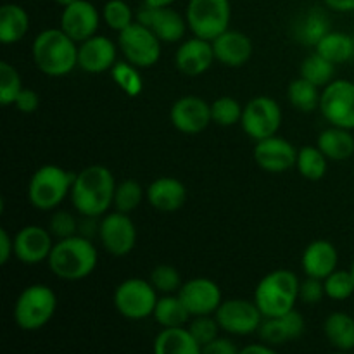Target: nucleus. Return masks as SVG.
<instances>
[{"label":"nucleus","mask_w":354,"mask_h":354,"mask_svg":"<svg viewBox=\"0 0 354 354\" xmlns=\"http://www.w3.org/2000/svg\"><path fill=\"white\" fill-rule=\"evenodd\" d=\"M116 180L109 168L92 165L75 173L71 187V203L76 213L83 218H99L109 213L114 206Z\"/></svg>","instance_id":"f257e3e1"},{"label":"nucleus","mask_w":354,"mask_h":354,"mask_svg":"<svg viewBox=\"0 0 354 354\" xmlns=\"http://www.w3.org/2000/svg\"><path fill=\"white\" fill-rule=\"evenodd\" d=\"M99 263V254L93 242L85 235H71L59 239L52 248L47 265L52 275L61 280H83L92 275Z\"/></svg>","instance_id":"f03ea898"},{"label":"nucleus","mask_w":354,"mask_h":354,"mask_svg":"<svg viewBox=\"0 0 354 354\" xmlns=\"http://www.w3.org/2000/svg\"><path fill=\"white\" fill-rule=\"evenodd\" d=\"M31 55L38 71L52 78H61L78 68V41L61 28H48L35 37Z\"/></svg>","instance_id":"7ed1b4c3"},{"label":"nucleus","mask_w":354,"mask_h":354,"mask_svg":"<svg viewBox=\"0 0 354 354\" xmlns=\"http://www.w3.org/2000/svg\"><path fill=\"white\" fill-rule=\"evenodd\" d=\"M301 280L290 270H273L266 273L254 289V303L265 318L282 317L296 308L299 301Z\"/></svg>","instance_id":"20e7f679"},{"label":"nucleus","mask_w":354,"mask_h":354,"mask_svg":"<svg viewBox=\"0 0 354 354\" xmlns=\"http://www.w3.org/2000/svg\"><path fill=\"white\" fill-rule=\"evenodd\" d=\"M57 311V294L44 283H33L21 290L14 303V322L24 332L41 330Z\"/></svg>","instance_id":"39448f33"},{"label":"nucleus","mask_w":354,"mask_h":354,"mask_svg":"<svg viewBox=\"0 0 354 354\" xmlns=\"http://www.w3.org/2000/svg\"><path fill=\"white\" fill-rule=\"evenodd\" d=\"M75 173L55 165H44L28 182V201L40 211H54L71 194Z\"/></svg>","instance_id":"423d86ee"},{"label":"nucleus","mask_w":354,"mask_h":354,"mask_svg":"<svg viewBox=\"0 0 354 354\" xmlns=\"http://www.w3.org/2000/svg\"><path fill=\"white\" fill-rule=\"evenodd\" d=\"M185 19L192 35L213 41L230 28V0H189Z\"/></svg>","instance_id":"0eeeda50"},{"label":"nucleus","mask_w":354,"mask_h":354,"mask_svg":"<svg viewBox=\"0 0 354 354\" xmlns=\"http://www.w3.org/2000/svg\"><path fill=\"white\" fill-rule=\"evenodd\" d=\"M158 290L151 280L127 279L116 287L113 296L114 308L127 320L140 322L154 315Z\"/></svg>","instance_id":"6e6552de"},{"label":"nucleus","mask_w":354,"mask_h":354,"mask_svg":"<svg viewBox=\"0 0 354 354\" xmlns=\"http://www.w3.org/2000/svg\"><path fill=\"white\" fill-rule=\"evenodd\" d=\"M162 41L145 24L135 21L118 33V47L124 59L140 69L152 68L161 59Z\"/></svg>","instance_id":"1a4fd4ad"},{"label":"nucleus","mask_w":354,"mask_h":354,"mask_svg":"<svg viewBox=\"0 0 354 354\" xmlns=\"http://www.w3.org/2000/svg\"><path fill=\"white\" fill-rule=\"evenodd\" d=\"M241 127L254 142L277 135L282 127V109L279 102L266 95L251 99L242 111Z\"/></svg>","instance_id":"9d476101"},{"label":"nucleus","mask_w":354,"mask_h":354,"mask_svg":"<svg viewBox=\"0 0 354 354\" xmlns=\"http://www.w3.org/2000/svg\"><path fill=\"white\" fill-rule=\"evenodd\" d=\"M318 109L330 127L354 130V82L332 80L322 88Z\"/></svg>","instance_id":"9b49d317"},{"label":"nucleus","mask_w":354,"mask_h":354,"mask_svg":"<svg viewBox=\"0 0 354 354\" xmlns=\"http://www.w3.org/2000/svg\"><path fill=\"white\" fill-rule=\"evenodd\" d=\"M214 317H216L221 330L230 335H239V337L258 334L259 325L265 320L254 299L249 301L244 297L223 299Z\"/></svg>","instance_id":"f8f14e48"},{"label":"nucleus","mask_w":354,"mask_h":354,"mask_svg":"<svg viewBox=\"0 0 354 354\" xmlns=\"http://www.w3.org/2000/svg\"><path fill=\"white\" fill-rule=\"evenodd\" d=\"M99 241L106 252L116 258L130 254L137 245V227L128 213H106L99 223Z\"/></svg>","instance_id":"ddd939ff"},{"label":"nucleus","mask_w":354,"mask_h":354,"mask_svg":"<svg viewBox=\"0 0 354 354\" xmlns=\"http://www.w3.org/2000/svg\"><path fill=\"white\" fill-rule=\"evenodd\" d=\"M137 21L151 28L162 44H178L183 40L187 30H189L185 16H182L171 6L151 7L142 3L137 12Z\"/></svg>","instance_id":"4468645a"},{"label":"nucleus","mask_w":354,"mask_h":354,"mask_svg":"<svg viewBox=\"0 0 354 354\" xmlns=\"http://www.w3.org/2000/svg\"><path fill=\"white\" fill-rule=\"evenodd\" d=\"M54 235L40 225H26L14 235V258L23 265L47 261L54 248Z\"/></svg>","instance_id":"2eb2a0df"},{"label":"nucleus","mask_w":354,"mask_h":354,"mask_svg":"<svg viewBox=\"0 0 354 354\" xmlns=\"http://www.w3.org/2000/svg\"><path fill=\"white\" fill-rule=\"evenodd\" d=\"M169 120L180 133L199 135L213 123L211 104L196 95L180 97L169 109Z\"/></svg>","instance_id":"dca6fc26"},{"label":"nucleus","mask_w":354,"mask_h":354,"mask_svg":"<svg viewBox=\"0 0 354 354\" xmlns=\"http://www.w3.org/2000/svg\"><path fill=\"white\" fill-rule=\"evenodd\" d=\"M183 301L185 308L189 310L190 317L199 315H214L220 308L223 296L221 289L214 280L206 277H197L182 283L180 290L176 292Z\"/></svg>","instance_id":"f3484780"},{"label":"nucleus","mask_w":354,"mask_h":354,"mask_svg":"<svg viewBox=\"0 0 354 354\" xmlns=\"http://www.w3.org/2000/svg\"><path fill=\"white\" fill-rule=\"evenodd\" d=\"M102 21V12H99L95 6L88 0H76L71 6L62 7L61 12V30L82 44L86 38L97 35Z\"/></svg>","instance_id":"a211bd4d"},{"label":"nucleus","mask_w":354,"mask_h":354,"mask_svg":"<svg viewBox=\"0 0 354 354\" xmlns=\"http://www.w3.org/2000/svg\"><path fill=\"white\" fill-rule=\"evenodd\" d=\"M254 161L266 173H286L296 168L297 149L287 138L272 135L256 142Z\"/></svg>","instance_id":"6ab92c4d"},{"label":"nucleus","mask_w":354,"mask_h":354,"mask_svg":"<svg viewBox=\"0 0 354 354\" xmlns=\"http://www.w3.org/2000/svg\"><path fill=\"white\" fill-rule=\"evenodd\" d=\"M118 50L120 47L111 38L93 35L78 44V68L90 75L111 71L118 62Z\"/></svg>","instance_id":"aec40b11"},{"label":"nucleus","mask_w":354,"mask_h":354,"mask_svg":"<svg viewBox=\"0 0 354 354\" xmlns=\"http://www.w3.org/2000/svg\"><path fill=\"white\" fill-rule=\"evenodd\" d=\"M216 61L211 40L194 35L189 40H182L175 52V66L182 75L196 78L204 75Z\"/></svg>","instance_id":"412c9836"},{"label":"nucleus","mask_w":354,"mask_h":354,"mask_svg":"<svg viewBox=\"0 0 354 354\" xmlns=\"http://www.w3.org/2000/svg\"><path fill=\"white\" fill-rule=\"evenodd\" d=\"M211 44H213L216 61L227 68H242L251 61L252 52H254L251 38L244 31L230 30V28L214 38Z\"/></svg>","instance_id":"4be33fe9"},{"label":"nucleus","mask_w":354,"mask_h":354,"mask_svg":"<svg viewBox=\"0 0 354 354\" xmlns=\"http://www.w3.org/2000/svg\"><path fill=\"white\" fill-rule=\"evenodd\" d=\"M306 330V322L299 311L294 308L289 313L282 315V317L265 318L263 324L259 325L258 335L263 342L273 346H282L290 341H296Z\"/></svg>","instance_id":"5701e85b"},{"label":"nucleus","mask_w":354,"mask_h":354,"mask_svg":"<svg viewBox=\"0 0 354 354\" xmlns=\"http://www.w3.org/2000/svg\"><path fill=\"white\" fill-rule=\"evenodd\" d=\"M145 199L161 213H175L187 201V187L175 176H159L145 189Z\"/></svg>","instance_id":"b1692460"},{"label":"nucleus","mask_w":354,"mask_h":354,"mask_svg":"<svg viewBox=\"0 0 354 354\" xmlns=\"http://www.w3.org/2000/svg\"><path fill=\"white\" fill-rule=\"evenodd\" d=\"M339 252L330 241L317 239L306 245L301 258V268L304 275L325 280L334 270H337Z\"/></svg>","instance_id":"393cba45"},{"label":"nucleus","mask_w":354,"mask_h":354,"mask_svg":"<svg viewBox=\"0 0 354 354\" xmlns=\"http://www.w3.org/2000/svg\"><path fill=\"white\" fill-rule=\"evenodd\" d=\"M30 31V14L19 3H3L0 7V41L14 45Z\"/></svg>","instance_id":"a878e982"},{"label":"nucleus","mask_w":354,"mask_h":354,"mask_svg":"<svg viewBox=\"0 0 354 354\" xmlns=\"http://www.w3.org/2000/svg\"><path fill=\"white\" fill-rule=\"evenodd\" d=\"M156 354H201V346L189 327H162L154 339Z\"/></svg>","instance_id":"bb28decb"},{"label":"nucleus","mask_w":354,"mask_h":354,"mask_svg":"<svg viewBox=\"0 0 354 354\" xmlns=\"http://www.w3.org/2000/svg\"><path fill=\"white\" fill-rule=\"evenodd\" d=\"M351 131L348 128L330 127L318 135L317 145L328 161H346L354 154V135Z\"/></svg>","instance_id":"cd10ccee"},{"label":"nucleus","mask_w":354,"mask_h":354,"mask_svg":"<svg viewBox=\"0 0 354 354\" xmlns=\"http://www.w3.org/2000/svg\"><path fill=\"white\" fill-rule=\"evenodd\" d=\"M325 339L332 348L339 351H353L354 349V315L344 311L330 313L324 322Z\"/></svg>","instance_id":"c85d7f7f"},{"label":"nucleus","mask_w":354,"mask_h":354,"mask_svg":"<svg viewBox=\"0 0 354 354\" xmlns=\"http://www.w3.org/2000/svg\"><path fill=\"white\" fill-rule=\"evenodd\" d=\"M315 50L334 64H342L354 57V37L344 31L330 30L315 47Z\"/></svg>","instance_id":"c756f323"},{"label":"nucleus","mask_w":354,"mask_h":354,"mask_svg":"<svg viewBox=\"0 0 354 354\" xmlns=\"http://www.w3.org/2000/svg\"><path fill=\"white\" fill-rule=\"evenodd\" d=\"M152 317L161 327H182L192 318L178 294H162L156 303Z\"/></svg>","instance_id":"7c9ffc66"},{"label":"nucleus","mask_w":354,"mask_h":354,"mask_svg":"<svg viewBox=\"0 0 354 354\" xmlns=\"http://www.w3.org/2000/svg\"><path fill=\"white\" fill-rule=\"evenodd\" d=\"M320 86L308 82L303 76L292 80L289 86H287V99H289L290 106L294 109L301 111V113H313V111H317L318 106H320Z\"/></svg>","instance_id":"2f4dec72"},{"label":"nucleus","mask_w":354,"mask_h":354,"mask_svg":"<svg viewBox=\"0 0 354 354\" xmlns=\"http://www.w3.org/2000/svg\"><path fill=\"white\" fill-rule=\"evenodd\" d=\"M296 169L303 178L310 182H318L327 175L328 158L320 151L318 145H304L297 151Z\"/></svg>","instance_id":"473e14b6"},{"label":"nucleus","mask_w":354,"mask_h":354,"mask_svg":"<svg viewBox=\"0 0 354 354\" xmlns=\"http://www.w3.org/2000/svg\"><path fill=\"white\" fill-rule=\"evenodd\" d=\"M332 28L330 23H328L327 14L320 9H311L303 17V21L297 24L296 35L299 38V41H303L304 45H308V47H317L322 38Z\"/></svg>","instance_id":"72a5a7b5"},{"label":"nucleus","mask_w":354,"mask_h":354,"mask_svg":"<svg viewBox=\"0 0 354 354\" xmlns=\"http://www.w3.org/2000/svg\"><path fill=\"white\" fill-rule=\"evenodd\" d=\"M335 75V64L332 61H328L327 57H324L322 54H318L317 50L311 52L303 62H301L299 68V76L306 78L308 82L315 83L317 86L324 88L328 83L334 80Z\"/></svg>","instance_id":"f704fd0d"},{"label":"nucleus","mask_w":354,"mask_h":354,"mask_svg":"<svg viewBox=\"0 0 354 354\" xmlns=\"http://www.w3.org/2000/svg\"><path fill=\"white\" fill-rule=\"evenodd\" d=\"M111 78L116 83L118 88L124 93L127 97H138L144 90V80H142L140 68L133 66L131 62L118 61L116 64L111 68Z\"/></svg>","instance_id":"c9c22d12"},{"label":"nucleus","mask_w":354,"mask_h":354,"mask_svg":"<svg viewBox=\"0 0 354 354\" xmlns=\"http://www.w3.org/2000/svg\"><path fill=\"white\" fill-rule=\"evenodd\" d=\"M100 12H102V21L107 24V28L114 30L116 33H120L137 21V14L133 12L130 3L124 2V0H107Z\"/></svg>","instance_id":"e433bc0d"},{"label":"nucleus","mask_w":354,"mask_h":354,"mask_svg":"<svg viewBox=\"0 0 354 354\" xmlns=\"http://www.w3.org/2000/svg\"><path fill=\"white\" fill-rule=\"evenodd\" d=\"M145 197V190L142 189L140 183L137 180H123V182L116 183V190H114V207L121 213H128L137 209L142 204V199Z\"/></svg>","instance_id":"4c0bfd02"},{"label":"nucleus","mask_w":354,"mask_h":354,"mask_svg":"<svg viewBox=\"0 0 354 354\" xmlns=\"http://www.w3.org/2000/svg\"><path fill=\"white\" fill-rule=\"evenodd\" d=\"M242 111H244V106L234 97H218L214 102H211V118H213V123L218 124V127L241 124Z\"/></svg>","instance_id":"58836bf2"},{"label":"nucleus","mask_w":354,"mask_h":354,"mask_svg":"<svg viewBox=\"0 0 354 354\" xmlns=\"http://www.w3.org/2000/svg\"><path fill=\"white\" fill-rule=\"evenodd\" d=\"M24 86L19 71L10 62H0V104H2V107L14 106Z\"/></svg>","instance_id":"ea45409f"},{"label":"nucleus","mask_w":354,"mask_h":354,"mask_svg":"<svg viewBox=\"0 0 354 354\" xmlns=\"http://www.w3.org/2000/svg\"><path fill=\"white\" fill-rule=\"evenodd\" d=\"M325 294L328 299L346 301L354 294V277L351 270H334L324 280Z\"/></svg>","instance_id":"a19ab883"},{"label":"nucleus","mask_w":354,"mask_h":354,"mask_svg":"<svg viewBox=\"0 0 354 354\" xmlns=\"http://www.w3.org/2000/svg\"><path fill=\"white\" fill-rule=\"evenodd\" d=\"M190 334L194 335V339L197 341V344L201 346V353H203L204 346L209 344L211 341L220 335V324H218L216 317L214 315H199V317H192L190 322L187 324Z\"/></svg>","instance_id":"79ce46f5"},{"label":"nucleus","mask_w":354,"mask_h":354,"mask_svg":"<svg viewBox=\"0 0 354 354\" xmlns=\"http://www.w3.org/2000/svg\"><path fill=\"white\" fill-rule=\"evenodd\" d=\"M154 289L161 294H175L182 287V277L180 272L171 265H158L149 277Z\"/></svg>","instance_id":"37998d69"},{"label":"nucleus","mask_w":354,"mask_h":354,"mask_svg":"<svg viewBox=\"0 0 354 354\" xmlns=\"http://www.w3.org/2000/svg\"><path fill=\"white\" fill-rule=\"evenodd\" d=\"M80 223L71 213L68 211H55L48 221V230L54 235V239H66L78 234Z\"/></svg>","instance_id":"c03bdc74"},{"label":"nucleus","mask_w":354,"mask_h":354,"mask_svg":"<svg viewBox=\"0 0 354 354\" xmlns=\"http://www.w3.org/2000/svg\"><path fill=\"white\" fill-rule=\"evenodd\" d=\"M324 297H327L324 280L315 279V277H306L304 280H301L299 301H303L304 304H318L324 301Z\"/></svg>","instance_id":"a18cd8bd"},{"label":"nucleus","mask_w":354,"mask_h":354,"mask_svg":"<svg viewBox=\"0 0 354 354\" xmlns=\"http://www.w3.org/2000/svg\"><path fill=\"white\" fill-rule=\"evenodd\" d=\"M38 106H40V95H38L33 88L21 90L16 102H14V107H16L19 113H24V114L35 113V111L38 109Z\"/></svg>","instance_id":"49530a36"},{"label":"nucleus","mask_w":354,"mask_h":354,"mask_svg":"<svg viewBox=\"0 0 354 354\" xmlns=\"http://www.w3.org/2000/svg\"><path fill=\"white\" fill-rule=\"evenodd\" d=\"M203 353H206V354H241V349H239L237 346H235V342L230 341L228 337H221V335H218L214 341H211L209 344L204 346Z\"/></svg>","instance_id":"de8ad7c7"},{"label":"nucleus","mask_w":354,"mask_h":354,"mask_svg":"<svg viewBox=\"0 0 354 354\" xmlns=\"http://www.w3.org/2000/svg\"><path fill=\"white\" fill-rule=\"evenodd\" d=\"M14 256V237L6 228H0V265H7Z\"/></svg>","instance_id":"09e8293b"},{"label":"nucleus","mask_w":354,"mask_h":354,"mask_svg":"<svg viewBox=\"0 0 354 354\" xmlns=\"http://www.w3.org/2000/svg\"><path fill=\"white\" fill-rule=\"evenodd\" d=\"M275 348L266 342H254V344H248L241 349V354H273Z\"/></svg>","instance_id":"8fccbe9b"},{"label":"nucleus","mask_w":354,"mask_h":354,"mask_svg":"<svg viewBox=\"0 0 354 354\" xmlns=\"http://www.w3.org/2000/svg\"><path fill=\"white\" fill-rule=\"evenodd\" d=\"M324 3L335 12H354V0H324Z\"/></svg>","instance_id":"3c124183"},{"label":"nucleus","mask_w":354,"mask_h":354,"mask_svg":"<svg viewBox=\"0 0 354 354\" xmlns=\"http://www.w3.org/2000/svg\"><path fill=\"white\" fill-rule=\"evenodd\" d=\"M175 2L176 0H142L144 6H151V7H169Z\"/></svg>","instance_id":"603ef678"},{"label":"nucleus","mask_w":354,"mask_h":354,"mask_svg":"<svg viewBox=\"0 0 354 354\" xmlns=\"http://www.w3.org/2000/svg\"><path fill=\"white\" fill-rule=\"evenodd\" d=\"M55 3H59L61 7H66V6H71V3H75L76 0H54Z\"/></svg>","instance_id":"864d4df0"},{"label":"nucleus","mask_w":354,"mask_h":354,"mask_svg":"<svg viewBox=\"0 0 354 354\" xmlns=\"http://www.w3.org/2000/svg\"><path fill=\"white\" fill-rule=\"evenodd\" d=\"M349 270H351V273H353V277H354V261H353V265H351V268H349Z\"/></svg>","instance_id":"5fc2aeb1"}]
</instances>
